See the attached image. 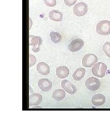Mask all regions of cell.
Here are the masks:
<instances>
[{
	"instance_id": "1",
	"label": "cell",
	"mask_w": 110,
	"mask_h": 124,
	"mask_svg": "<svg viewBox=\"0 0 110 124\" xmlns=\"http://www.w3.org/2000/svg\"><path fill=\"white\" fill-rule=\"evenodd\" d=\"M107 66L102 62H99L94 65L92 71L94 76L98 78H103L105 76L107 70Z\"/></svg>"
},
{
	"instance_id": "2",
	"label": "cell",
	"mask_w": 110,
	"mask_h": 124,
	"mask_svg": "<svg viewBox=\"0 0 110 124\" xmlns=\"http://www.w3.org/2000/svg\"><path fill=\"white\" fill-rule=\"evenodd\" d=\"M96 32L102 36H107L110 34V21L102 20L97 24Z\"/></svg>"
},
{
	"instance_id": "3",
	"label": "cell",
	"mask_w": 110,
	"mask_h": 124,
	"mask_svg": "<svg viewBox=\"0 0 110 124\" xmlns=\"http://www.w3.org/2000/svg\"><path fill=\"white\" fill-rule=\"evenodd\" d=\"M98 62L97 56L94 54L88 53L86 54L82 59V65L85 67H92Z\"/></svg>"
},
{
	"instance_id": "4",
	"label": "cell",
	"mask_w": 110,
	"mask_h": 124,
	"mask_svg": "<svg viewBox=\"0 0 110 124\" xmlns=\"http://www.w3.org/2000/svg\"><path fill=\"white\" fill-rule=\"evenodd\" d=\"M30 46H32V51L35 53L39 51L40 46L42 44V38L39 36L29 35Z\"/></svg>"
},
{
	"instance_id": "5",
	"label": "cell",
	"mask_w": 110,
	"mask_h": 124,
	"mask_svg": "<svg viewBox=\"0 0 110 124\" xmlns=\"http://www.w3.org/2000/svg\"><path fill=\"white\" fill-rule=\"evenodd\" d=\"M85 86L88 90L91 91H96L100 87V81L95 77H91L85 81Z\"/></svg>"
},
{
	"instance_id": "6",
	"label": "cell",
	"mask_w": 110,
	"mask_h": 124,
	"mask_svg": "<svg viewBox=\"0 0 110 124\" xmlns=\"http://www.w3.org/2000/svg\"><path fill=\"white\" fill-rule=\"evenodd\" d=\"M88 6L84 2L78 3L75 5L73 8V11L76 16L81 17L87 13Z\"/></svg>"
},
{
	"instance_id": "7",
	"label": "cell",
	"mask_w": 110,
	"mask_h": 124,
	"mask_svg": "<svg viewBox=\"0 0 110 124\" xmlns=\"http://www.w3.org/2000/svg\"><path fill=\"white\" fill-rule=\"evenodd\" d=\"M84 45V41L80 38H77L73 40L68 46L69 51L72 52L79 51Z\"/></svg>"
},
{
	"instance_id": "8",
	"label": "cell",
	"mask_w": 110,
	"mask_h": 124,
	"mask_svg": "<svg viewBox=\"0 0 110 124\" xmlns=\"http://www.w3.org/2000/svg\"><path fill=\"white\" fill-rule=\"evenodd\" d=\"M61 85L63 88L70 95L75 94L77 89L74 85L72 84L71 82L67 80H64L62 81Z\"/></svg>"
},
{
	"instance_id": "9",
	"label": "cell",
	"mask_w": 110,
	"mask_h": 124,
	"mask_svg": "<svg viewBox=\"0 0 110 124\" xmlns=\"http://www.w3.org/2000/svg\"><path fill=\"white\" fill-rule=\"evenodd\" d=\"M38 85L39 88L44 92H47L51 90L52 87V83L51 81L46 78H43L38 81Z\"/></svg>"
},
{
	"instance_id": "10",
	"label": "cell",
	"mask_w": 110,
	"mask_h": 124,
	"mask_svg": "<svg viewBox=\"0 0 110 124\" xmlns=\"http://www.w3.org/2000/svg\"><path fill=\"white\" fill-rule=\"evenodd\" d=\"M106 101L104 95L101 94H98L94 95L92 99V103L94 106L98 107L103 105Z\"/></svg>"
},
{
	"instance_id": "11",
	"label": "cell",
	"mask_w": 110,
	"mask_h": 124,
	"mask_svg": "<svg viewBox=\"0 0 110 124\" xmlns=\"http://www.w3.org/2000/svg\"><path fill=\"white\" fill-rule=\"evenodd\" d=\"M29 101L30 106H37L42 102V96L38 93H34V94L30 96Z\"/></svg>"
},
{
	"instance_id": "12",
	"label": "cell",
	"mask_w": 110,
	"mask_h": 124,
	"mask_svg": "<svg viewBox=\"0 0 110 124\" xmlns=\"http://www.w3.org/2000/svg\"><path fill=\"white\" fill-rule=\"evenodd\" d=\"M57 77L60 79H64L69 74V70L66 66H62L56 69Z\"/></svg>"
},
{
	"instance_id": "13",
	"label": "cell",
	"mask_w": 110,
	"mask_h": 124,
	"mask_svg": "<svg viewBox=\"0 0 110 124\" xmlns=\"http://www.w3.org/2000/svg\"><path fill=\"white\" fill-rule=\"evenodd\" d=\"M37 70L43 76L48 75L50 71V68L49 65L45 62H40L37 65Z\"/></svg>"
},
{
	"instance_id": "14",
	"label": "cell",
	"mask_w": 110,
	"mask_h": 124,
	"mask_svg": "<svg viewBox=\"0 0 110 124\" xmlns=\"http://www.w3.org/2000/svg\"><path fill=\"white\" fill-rule=\"evenodd\" d=\"M49 17L51 20L54 21H60L63 18L62 13L58 10H53L49 13Z\"/></svg>"
},
{
	"instance_id": "15",
	"label": "cell",
	"mask_w": 110,
	"mask_h": 124,
	"mask_svg": "<svg viewBox=\"0 0 110 124\" xmlns=\"http://www.w3.org/2000/svg\"><path fill=\"white\" fill-rule=\"evenodd\" d=\"M85 73V69L83 68H79L76 70L72 75V77L75 81H80L83 79Z\"/></svg>"
},
{
	"instance_id": "16",
	"label": "cell",
	"mask_w": 110,
	"mask_h": 124,
	"mask_svg": "<svg viewBox=\"0 0 110 124\" xmlns=\"http://www.w3.org/2000/svg\"><path fill=\"white\" fill-rule=\"evenodd\" d=\"M66 96L65 92L62 89H57L53 93L52 98L56 101L63 100Z\"/></svg>"
},
{
	"instance_id": "17",
	"label": "cell",
	"mask_w": 110,
	"mask_h": 124,
	"mask_svg": "<svg viewBox=\"0 0 110 124\" xmlns=\"http://www.w3.org/2000/svg\"><path fill=\"white\" fill-rule=\"evenodd\" d=\"M50 36L51 37V39L54 43H58L62 40L61 35L57 32H51L50 33Z\"/></svg>"
},
{
	"instance_id": "18",
	"label": "cell",
	"mask_w": 110,
	"mask_h": 124,
	"mask_svg": "<svg viewBox=\"0 0 110 124\" xmlns=\"http://www.w3.org/2000/svg\"><path fill=\"white\" fill-rule=\"evenodd\" d=\"M102 49L106 55L110 57V42L106 41L103 46Z\"/></svg>"
},
{
	"instance_id": "19",
	"label": "cell",
	"mask_w": 110,
	"mask_h": 124,
	"mask_svg": "<svg viewBox=\"0 0 110 124\" xmlns=\"http://www.w3.org/2000/svg\"><path fill=\"white\" fill-rule=\"evenodd\" d=\"M46 5L49 7H54L56 5V0H44Z\"/></svg>"
},
{
	"instance_id": "20",
	"label": "cell",
	"mask_w": 110,
	"mask_h": 124,
	"mask_svg": "<svg viewBox=\"0 0 110 124\" xmlns=\"http://www.w3.org/2000/svg\"><path fill=\"white\" fill-rule=\"evenodd\" d=\"M29 61H30L29 67H31L32 66H33L34 65H35V63H36V59L35 56L31 55V54H29Z\"/></svg>"
},
{
	"instance_id": "21",
	"label": "cell",
	"mask_w": 110,
	"mask_h": 124,
	"mask_svg": "<svg viewBox=\"0 0 110 124\" xmlns=\"http://www.w3.org/2000/svg\"><path fill=\"white\" fill-rule=\"evenodd\" d=\"M77 0H64V3L67 6H71L76 4Z\"/></svg>"
}]
</instances>
